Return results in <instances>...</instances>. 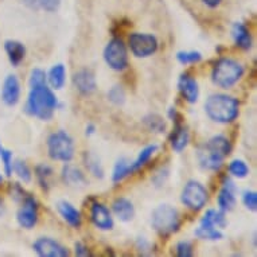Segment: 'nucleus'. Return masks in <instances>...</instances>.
Listing matches in <instances>:
<instances>
[{
	"label": "nucleus",
	"mask_w": 257,
	"mask_h": 257,
	"mask_svg": "<svg viewBox=\"0 0 257 257\" xmlns=\"http://www.w3.org/2000/svg\"><path fill=\"white\" fill-rule=\"evenodd\" d=\"M203 150L219 159H225L232 152V144L225 135H215L205 144Z\"/></svg>",
	"instance_id": "nucleus-16"
},
{
	"label": "nucleus",
	"mask_w": 257,
	"mask_h": 257,
	"mask_svg": "<svg viewBox=\"0 0 257 257\" xmlns=\"http://www.w3.org/2000/svg\"><path fill=\"white\" fill-rule=\"evenodd\" d=\"M194 234L198 237L199 240H207V241H218L222 240L223 234L219 232L217 228H197Z\"/></svg>",
	"instance_id": "nucleus-31"
},
{
	"label": "nucleus",
	"mask_w": 257,
	"mask_h": 257,
	"mask_svg": "<svg viewBox=\"0 0 257 257\" xmlns=\"http://www.w3.org/2000/svg\"><path fill=\"white\" fill-rule=\"evenodd\" d=\"M2 182H3V177L0 175V185H2Z\"/></svg>",
	"instance_id": "nucleus-48"
},
{
	"label": "nucleus",
	"mask_w": 257,
	"mask_h": 257,
	"mask_svg": "<svg viewBox=\"0 0 257 257\" xmlns=\"http://www.w3.org/2000/svg\"><path fill=\"white\" fill-rule=\"evenodd\" d=\"M53 174H54V171L49 165H38L35 167V178H37L39 186L45 191L50 190V179Z\"/></svg>",
	"instance_id": "nucleus-27"
},
{
	"label": "nucleus",
	"mask_w": 257,
	"mask_h": 257,
	"mask_svg": "<svg viewBox=\"0 0 257 257\" xmlns=\"http://www.w3.org/2000/svg\"><path fill=\"white\" fill-rule=\"evenodd\" d=\"M228 225V221H226V217H225V213L221 210H214V209H210V210L206 211V214L203 215L202 219H201V228H219L223 229Z\"/></svg>",
	"instance_id": "nucleus-22"
},
{
	"label": "nucleus",
	"mask_w": 257,
	"mask_h": 257,
	"mask_svg": "<svg viewBox=\"0 0 257 257\" xmlns=\"http://www.w3.org/2000/svg\"><path fill=\"white\" fill-rule=\"evenodd\" d=\"M190 140V135L187 128L183 124H177L174 125V130L170 135V144L173 147L174 151L182 152L187 147Z\"/></svg>",
	"instance_id": "nucleus-20"
},
{
	"label": "nucleus",
	"mask_w": 257,
	"mask_h": 257,
	"mask_svg": "<svg viewBox=\"0 0 257 257\" xmlns=\"http://www.w3.org/2000/svg\"><path fill=\"white\" fill-rule=\"evenodd\" d=\"M178 89L181 92L182 97L185 98L187 102L195 104L198 101L199 88L198 82L194 77H191L190 74H182L178 80Z\"/></svg>",
	"instance_id": "nucleus-15"
},
{
	"label": "nucleus",
	"mask_w": 257,
	"mask_h": 257,
	"mask_svg": "<svg viewBox=\"0 0 257 257\" xmlns=\"http://www.w3.org/2000/svg\"><path fill=\"white\" fill-rule=\"evenodd\" d=\"M94 132H96V126L93 125V124H89V125L86 126V135L90 136V135H93Z\"/></svg>",
	"instance_id": "nucleus-47"
},
{
	"label": "nucleus",
	"mask_w": 257,
	"mask_h": 257,
	"mask_svg": "<svg viewBox=\"0 0 257 257\" xmlns=\"http://www.w3.org/2000/svg\"><path fill=\"white\" fill-rule=\"evenodd\" d=\"M47 152L53 160L68 163L74 158V142L68 132L59 130L47 138Z\"/></svg>",
	"instance_id": "nucleus-5"
},
{
	"label": "nucleus",
	"mask_w": 257,
	"mask_h": 257,
	"mask_svg": "<svg viewBox=\"0 0 257 257\" xmlns=\"http://www.w3.org/2000/svg\"><path fill=\"white\" fill-rule=\"evenodd\" d=\"M57 106H58V100L55 97L54 92L50 88H47V85H41L30 89L25 112L29 116L43 121H49L53 117Z\"/></svg>",
	"instance_id": "nucleus-1"
},
{
	"label": "nucleus",
	"mask_w": 257,
	"mask_h": 257,
	"mask_svg": "<svg viewBox=\"0 0 257 257\" xmlns=\"http://www.w3.org/2000/svg\"><path fill=\"white\" fill-rule=\"evenodd\" d=\"M177 59L182 65H193V63H198L202 61V54L197 50L178 51Z\"/></svg>",
	"instance_id": "nucleus-32"
},
{
	"label": "nucleus",
	"mask_w": 257,
	"mask_h": 257,
	"mask_svg": "<svg viewBox=\"0 0 257 257\" xmlns=\"http://www.w3.org/2000/svg\"><path fill=\"white\" fill-rule=\"evenodd\" d=\"M232 35L234 42L240 49L249 50L252 47V35H250V31L244 23L236 22L232 27Z\"/></svg>",
	"instance_id": "nucleus-19"
},
{
	"label": "nucleus",
	"mask_w": 257,
	"mask_h": 257,
	"mask_svg": "<svg viewBox=\"0 0 257 257\" xmlns=\"http://www.w3.org/2000/svg\"><path fill=\"white\" fill-rule=\"evenodd\" d=\"M46 76L51 88L55 90H61L66 82V68L62 63H57L50 69V72L47 73Z\"/></svg>",
	"instance_id": "nucleus-24"
},
{
	"label": "nucleus",
	"mask_w": 257,
	"mask_h": 257,
	"mask_svg": "<svg viewBox=\"0 0 257 257\" xmlns=\"http://www.w3.org/2000/svg\"><path fill=\"white\" fill-rule=\"evenodd\" d=\"M244 66L234 59L221 58L211 72V81L221 89H230L244 76Z\"/></svg>",
	"instance_id": "nucleus-4"
},
{
	"label": "nucleus",
	"mask_w": 257,
	"mask_h": 257,
	"mask_svg": "<svg viewBox=\"0 0 257 257\" xmlns=\"http://www.w3.org/2000/svg\"><path fill=\"white\" fill-rule=\"evenodd\" d=\"M74 252H76V256L78 257H88V256H92V253H90V250L88 249V246L85 244H82V242H76V245H74Z\"/></svg>",
	"instance_id": "nucleus-43"
},
{
	"label": "nucleus",
	"mask_w": 257,
	"mask_h": 257,
	"mask_svg": "<svg viewBox=\"0 0 257 257\" xmlns=\"http://www.w3.org/2000/svg\"><path fill=\"white\" fill-rule=\"evenodd\" d=\"M229 173L236 178H246L249 175V167L242 159H234L229 165Z\"/></svg>",
	"instance_id": "nucleus-33"
},
{
	"label": "nucleus",
	"mask_w": 257,
	"mask_h": 257,
	"mask_svg": "<svg viewBox=\"0 0 257 257\" xmlns=\"http://www.w3.org/2000/svg\"><path fill=\"white\" fill-rule=\"evenodd\" d=\"M62 179L69 186H85L86 178L80 169L72 165H65L62 169Z\"/></svg>",
	"instance_id": "nucleus-23"
},
{
	"label": "nucleus",
	"mask_w": 257,
	"mask_h": 257,
	"mask_svg": "<svg viewBox=\"0 0 257 257\" xmlns=\"http://www.w3.org/2000/svg\"><path fill=\"white\" fill-rule=\"evenodd\" d=\"M34 252L41 257H68L70 253L63 245L49 237H41L33 244Z\"/></svg>",
	"instance_id": "nucleus-10"
},
{
	"label": "nucleus",
	"mask_w": 257,
	"mask_h": 257,
	"mask_svg": "<svg viewBox=\"0 0 257 257\" xmlns=\"http://www.w3.org/2000/svg\"><path fill=\"white\" fill-rule=\"evenodd\" d=\"M112 210H113L114 215L122 222H128L135 217V207L130 199L124 198V197L114 199V202L112 203Z\"/></svg>",
	"instance_id": "nucleus-18"
},
{
	"label": "nucleus",
	"mask_w": 257,
	"mask_h": 257,
	"mask_svg": "<svg viewBox=\"0 0 257 257\" xmlns=\"http://www.w3.org/2000/svg\"><path fill=\"white\" fill-rule=\"evenodd\" d=\"M175 250H177L178 257H191L194 254L193 252V245L190 241H181L178 242L177 246H175Z\"/></svg>",
	"instance_id": "nucleus-38"
},
{
	"label": "nucleus",
	"mask_w": 257,
	"mask_h": 257,
	"mask_svg": "<svg viewBox=\"0 0 257 257\" xmlns=\"http://www.w3.org/2000/svg\"><path fill=\"white\" fill-rule=\"evenodd\" d=\"M0 207H2V201H0Z\"/></svg>",
	"instance_id": "nucleus-49"
},
{
	"label": "nucleus",
	"mask_w": 257,
	"mask_h": 257,
	"mask_svg": "<svg viewBox=\"0 0 257 257\" xmlns=\"http://www.w3.org/2000/svg\"><path fill=\"white\" fill-rule=\"evenodd\" d=\"M198 158L199 163H201V166H202L203 169L217 171V170H219L222 167L223 159H219L217 156L211 155V154H209V152L205 151V150H201V151H199Z\"/></svg>",
	"instance_id": "nucleus-30"
},
{
	"label": "nucleus",
	"mask_w": 257,
	"mask_h": 257,
	"mask_svg": "<svg viewBox=\"0 0 257 257\" xmlns=\"http://www.w3.org/2000/svg\"><path fill=\"white\" fill-rule=\"evenodd\" d=\"M136 246L140 250L142 254H150L151 253V244L148 242L144 237H139L138 241H136Z\"/></svg>",
	"instance_id": "nucleus-42"
},
{
	"label": "nucleus",
	"mask_w": 257,
	"mask_h": 257,
	"mask_svg": "<svg viewBox=\"0 0 257 257\" xmlns=\"http://www.w3.org/2000/svg\"><path fill=\"white\" fill-rule=\"evenodd\" d=\"M130 175H131V160H128L126 158H121L114 165L112 181H113V183H118Z\"/></svg>",
	"instance_id": "nucleus-26"
},
{
	"label": "nucleus",
	"mask_w": 257,
	"mask_h": 257,
	"mask_svg": "<svg viewBox=\"0 0 257 257\" xmlns=\"http://www.w3.org/2000/svg\"><path fill=\"white\" fill-rule=\"evenodd\" d=\"M13 173L17 174L18 178L25 183H29L31 181V171H30L29 166L26 165V162H23V160L13 162Z\"/></svg>",
	"instance_id": "nucleus-34"
},
{
	"label": "nucleus",
	"mask_w": 257,
	"mask_h": 257,
	"mask_svg": "<svg viewBox=\"0 0 257 257\" xmlns=\"http://www.w3.org/2000/svg\"><path fill=\"white\" fill-rule=\"evenodd\" d=\"M156 150H158V146H156V144H150L147 147H144L143 150L139 152L138 158L131 162V174L139 171V170L147 163L148 160L151 159V156L155 154Z\"/></svg>",
	"instance_id": "nucleus-25"
},
{
	"label": "nucleus",
	"mask_w": 257,
	"mask_h": 257,
	"mask_svg": "<svg viewBox=\"0 0 257 257\" xmlns=\"http://www.w3.org/2000/svg\"><path fill=\"white\" fill-rule=\"evenodd\" d=\"M131 53L138 58H147L158 50V39L152 34L134 33L128 38Z\"/></svg>",
	"instance_id": "nucleus-8"
},
{
	"label": "nucleus",
	"mask_w": 257,
	"mask_h": 257,
	"mask_svg": "<svg viewBox=\"0 0 257 257\" xmlns=\"http://www.w3.org/2000/svg\"><path fill=\"white\" fill-rule=\"evenodd\" d=\"M0 159L3 162L6 175L11 177V174H13V151L6 150L2 144H0Z\"/></svg>",
	"instance_id": "nucleus-36"
},
{
	"label": "nucleus",
	"mask_w": 257,
	"mask_h": 257,
	"mask_svg": "<svg viewBox=\"0 0 257 257\" xmlns=\"http://www.w3.org/2000/svg\"><path fill=\"white\" fill-rule=\"evenodd\" d=\"M203 5H206L207 7H210V9H215V7H218L221 5V2L222 0H202Z\"/></svg>",
	"instance_id": "nucleus-45"
},
{
	"label": "nucleus",
	"mask_w": 257,
	"mask_h": 257,
	"mask_svg": "<svg viewBox=\"0 0 257 257\" xmlns=\"http://www.w3.org/2000/svg\"><path fill=\"white\" fill-rule=\"evenodd\" d=\"M17 221L19 226L23 229H33L38 221V203L34 197L27 195L22 202V207L17 213Z\"/></svg>",
	"instance_id": "nucleus-9"
},
{
	"label": "nucleus",
	"mask_w": 257,
	"mask_h": 257,
	"mask_svg": "<svg viewBox=\"0 0 257 257\" xmlns=\"http://www.w3.org/2000/svg\"><path fill=\"white\" fill-rule=\"evenodd\" d=\"M73 84L82 96H89V94L96 92V89H97L94 73L89 69H81V70L74 73Z\"/></svg>",
	"instance_id": "nucleus-13"
},
{
	"label": "nucleus",
	"mask_w": 257,
	"mask_h": 257,
	"mask_svg": "<svg viewBox=\"0 0 257 257\" xmlns=\"http://www.w3.org/2000/svg\"><path fill=\"white\" fill-rule=\"evenodd\" d=\"M152 228L159 236L170 237L181 228L179 211L169 203H163L154 209L151 217Z\"/></svg>",
	"instance_id": "nucleus-3"
},
{
	"label": "nucleus",
	"mask_w": 257,
	"mask_h": 257,
	"mask_svg": "<svg viewBox=\"0 0 257 257\" xmlns=\"http://www.w3.org/2000/svg\"><path fill=\"white\" fill-rule=\"evenodd\" d=\"M236 191L237 187L236 185H234V182H233L229 177L223 178L222 189L219 191L218 198H217L219 210L223 211V213H229V211H232L233 209L236 207Z\"/></svg>",
	"instance_id": "nucleus-11"
},
{
	"label": "nucleus",
	"mask_w": 257,
	"mask_h": 257,
	"mask_svg": "<svg viewBox=\"0 0 257 257\" xmlns=\"http://www.w3.org/2000/svg\"><path fill=\"white\" fill-rule=\"evenodd\" d=\"M84 162L89 173L93 174L96 178H100V179L104 178V169H102L101 162H100V159L94 154H92V152H85Z\"/></svg>",
	"instance_id": "nucleus-28"
},
{
	"label": "nucleus",
	"mask_w": 257,
	"mask_h": 257,
	"mask_svg": "<svg viewBox=\"0 0 257 257\" xmlns=\"http://www.w3.org/2000/svg\"><path fill=\"white\" fill-rule=\"evenodd\" d=\"M5 50L6 53H7L10 63H11L13 66H18L26 57L25 45L22 42H19V41H14V39L6 41Z\"/></svg>",
	"instance_id": "nucleus-21"
},
{
	"label": "nucleus",
	"mask_w": 257,
	"mask_h": 257,
	"mask_svg": "<svg viewBox=\"0 0 257 257\" xmlns=\"http://www.w3.org/2000/svg\"><path fill=\"white\" fill-rule=\"evenodd\" d=\"M143 124L148 131L155 132V134H163L166 131V121L159 114L150 113L144 116Z\"/></svg>",
	"instance_id": "nucleus-29"
},
{
	"label": "nucleus",
	"mask_w": 257,
	"mask_h": 257,
	"mask_svg": "<svg viewBox=\"0 0 257 257\" xmlns=\"http://www.w3.org/2000/svg\"><path fill=\"white\" fill-rule=\"evenodd\" d=\"M167 117H169L170 120L174 122V125H177V124H182V120H183L181 116V113H179V112H178L175 108H170V109L167 110Z\"/></svg>",
	"instance_id": "nucleus-44"
},
{
	"label": "nucleus",
	"mask_w": 257,
	"mask_h": 257,
	"mask_svg": "<svg viewBox=\"0 0 257 257\" xmlns=\"http://www.w3.org/2000/svg\"><path fill=\"white\" fill-rule=\"evenodd\" d=\"M29 84L30 88L41 86V85H47L46 73L43 72L42 69H34V70L31 72V74H30Z\"/></svg>",
	"instance_id": "nucleus-37"
},
{
	"label": "nucleus",
	"mask_w": 257,
	"mask_h": 257,
	"mask_svg": "<svg viewBox=\"0 0 257 257\" xmlns=\"http://www.w3.org/2000/svg\"><path fill=\"white\" fill-rule=\"evenodd\" d=\"M38 6L47 13H55L61 6V0H38Z\"/></svg>",
	"instance_id": "nucleus-41"
},
{
	"label": "nucleus",
	"mask_w": 257,
	"mask_h": 257,
	"mask_svg": "<svg viewBox=\"0 0 257 257\" xmlns=\"http://www.w3.org/2000/svg\"><path fill=\"white\" fill-rule=\"evenodd\" d=\"M23 3H25L27 7H30V9H33V10L39 9L38 0H23Z\"/></svg>",
	"instance_id": "nucleus-46"
},
{
	"label": "nucleus",
	"mask_w": 257,
	"mask_h": 257,
	"mask_svg": "<svg viewBox=\"0 0 257 257\" xmlns=\"http://www.w3.org/2000/svg\"><path fill=\"white\" fill-rule=\"evenodd\" d=\"M57 210L72 228H80L81 223H82V218H81V213L74 207V205H72L68 201H59L57 203Z\"/></svg>",
	"instance_id": "nucleus-17"
},
{
	"label": "nucleus",
	"mask_w": 257,
	"mask_h": 257,
	"mask_svg": "<svg viewBox=\"0 0 257 257\" xmlns=\"http://www.w3.org/2000/svg\"><path fill=\"white\" fill-rule=\"evenodd\" d=\"M21 98V84L17 76L10 74L2 85V101L7 106H15Z\"/></svg>",
	"instance_id": "nucleus-14"
},
{
	"label": "nucleus",
	"mask_w": 257,
	"mask_h": 257,
	"mask_svg": "<svg viewBox=\"0 0 257 257\" xmlns=\"http://www.w3.org/2000/svg\"><path fill=\"white\" fill-rule=\"evenodd\" d=\"M242 202L249 210H257V194L256 191H245L242 195Z\"/></svg>",
	"instance_id": "nucleus-39"
},
{
	"label": "nucleus",
	"mask_w": 257,
	"mask_h": 257,
	"mask_svg": "<svg viewBox=\"0 0 257 257\" xmlns=\"http://www.w3.org/2000/svg\"><path fill=\"white\" fill-rule=\"evenodd\" d=\"M209 198L206 187L198 181H189L182 190L181 201L187 209L199 211L205 207Z\"/></svg>",
	"instance_id": "nucleus-6"
},
{
	"label": "nucleus",
	"mask_w": 257,
	"mask_h": 257,
	"mask_svg": "<svg viewBox=\"0 0 257 257\" xmlns=\"http://www.w3.org/2000/svg\"><path fill=\"white\" fill-rule=\"evenodd\" d=\"M27 195L30 194L29 193H26V190L23 189L19 183H13V185H11V197H13L17 202H23Z\"/></svg>",
	"instance_id": "nucleus-40"
},
{
	"label": "nucleus",
	"mask_w": 257,
	"mask_h": 257,
	"mask_svg": "<svg viewBox=\"0 0 257 257\" xmlns=\"http://www.w3.org/2000/svg\"><path fill=\"white\" fill-rule=\"evenodd\" d=\"M205 112L214 122L229 124L238 117L240 102L228 94H211L205 102Z\"/></svg>",
	"instance_id": "nucleus-2"
},
{
	"label": "nucleus",
	"mask_w": 257,
	"mask_h": 257,
	"mask_svg": "<svg viewBox=\"0 0 257 257\" xmlns=\"http://www.w3.org/2000/svg\"><path fill=\"white\" fill-rule=\"evenodd\" d=\"M90 218L94 226L100 230H112L114 226L113 217L110 214L109 209L102 203L94 202L90 206Z\"/></svg>",
	"instance_id": "nucleus-12"
},
{
	"label": "nucleus",
	"mask_w": 257,
	"mask_h": 257,
	"mask_svg": "<svg viewBox=\"0 0 257 257\" xmlns=\"http://www.w3.org/2000/svg\"><path fill=\"white\" fill-rule=\"evenodd\" d=\"M104 59L106 65L116 72H122L128 68V50L122 39L113 38L104 49Z\"/></svg>",
	"instance_id": "nucleus-7"
},
{
	"label": "nucleus",
	"mask_w": 257,
	"mask_h": 257,
	"mask_svg": "<svg viewBox=\"0 0 257 257\" xmlns=\"http://www.w3.org/2000/svg\"><path fill=\"white\" fill-rule=\"evenodd\" d=\"M108 98H109V101L112 104H114V105H122L125 102L126 98L125 90L120 85H114V86H112L109 89V92H108Z\"/></svg>",
	"instance_id": "nucleus-35"
}]
</instances>
